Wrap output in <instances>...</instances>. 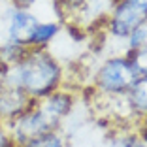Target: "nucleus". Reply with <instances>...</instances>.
Here are the masks:
<instances>
[{
    "label": "nucleus",
    "mask_w": 147,
    "mask_h": 147,
    "mask_svg": "<svg viewBox=\"0 0 147 147\" xmlns=\"http://www.w3.org/2000/svg\"><path fill=\"white\" fill-rule=\"evenodd\" d=\"M126 96H128V102L134 109V113L140 117V121L143 117H147V74H143L136 79V83L132 85V89L128 91Z\"/></svg>",
    "instance_id": "nucleus-7"
},
{
    "label": "nucleus",
    "mask_w": 147,
    "mask_h": 147,
    "mask_svg": "<svg viewBox=\"0 0 147 147\" xmlns=\"http://www.w3.org/2000/svg\"><path fill=\"white\" fill-rule=\"evenodd\" d=\"M2 43H4V38H2V26H0V47H2Z\"/></svg>",
    "instance_id": "nucleus-16"
},
{
    "label": "nucleus",
    "mask_w": 147,
    "mask_h": 147,
    "mask_svg": "<svg viewBox=\"0 0 147 147\" xmlns=\"http://www.w3.org/2000/svg\"><path fill=\"white\" fill-rule=\"evenodd\" d=\"M142 45H147V21H143L126 38V49H136V47H142Z\"/></svg>",
    "instance_id": "nucleus-10"
},
{
    "label": "nucleus",
    "mask_w": 147,
    "mask_h": 147,
    "mask_svg": "<svg viewBox=\"0 0 147 147\" xmlns=\"http://www.w3.org/2000/svg\"><path fill=\"white\" fill-rule=\"evenodd\" d=\"M64 23L61 21H38L28 42V49H49L51 43L59 38Z\"/></svg>",
    "instance_id": "nucleus-5"
},
{
    "label": "nucleus",
    "mask_w": 147,
    "mask_h": 147,
    "mask_svg": "<svg viewBox=\"0 0 147 147\" xmlns=\"http://www.w3.org/2000/svg\"><path fill=\"white\" fill-rule=\"evenodd\" d=\"M140 74L130 62L126 53H115L106 57L92 74V91L98 96L128 94Z\"/></svg>",
    "instance_id": "nucleus-3"
},
{
    "label": "nucleus",
    "mask_w": 147,
    "mask_h": 147,
    "mask_svg": "<svg viewBox=\"0 0 147 147\" xmlns=\"http://www.w3.org/2000/svg\"><path fill=\"white\" fill-rule=\"evenodd\" d=\"M4 70H6V66L0 62V91L4 89Z\"/></svg>",
    "instance_id": "nucleus-15"
},
{
    "label": "nucleus",
    "mask_w": 147,
    "mask_h": 147,
    "mask_svg": "<svg viewBox=\"0 0 147 147\" xmlns=\"http://www.w3.org/2000/svg\"><path fill=\"white\" fill-rule=\"evenodd\" d=\"M74 106H76V92L64 87L53 91L47 96L30 100L28 108L17 119L6 125L13 143L21 145L49 132L61 130L62 123L72 113Z\"/></svg>",
    "instance_id": "nucleus-2"
},
{
    "label": "nucleus",
    "mask_w": 147,
    "mask_h": 147,
    "mask_svg": "<svg viewBox=\"0 0 147 147\" xmlns=\"http://www.w3.org/2000/svg\"><path fill=\"white\" fill-rule=\"evenodd\" d=\"M2 2H6V0H0V4H2Z\"/></svg>",
    "instance_id": "nucleus-17"
},
{
    "label": "nucleus",
    "mask_w": 147,
    "mask_h": 147,
    "mask_svg": "<svg viewBox=\"0 0 147 147\" xmlns=\"http://www.w3.org/2000/svg\"><path fill=\"white\" fill-rule=\"evenodd\" d=\"M125 53L140 76L147 74V45H142V47H136V49H126Z\"/></svg>",
    "instance_id": "nucleus-9"
},
{
    "label": "nucleus",
    "mask_w": 147,
    "mask_h": 147,
    "mask_svg": "<svg viewBox=\"0 0 147 147\" xmlns=\"http://www.w3.org/2000/svg\"><path fill=\"white\" fill-rule=\"evenodd\" d=\"M30 100L26 94H23L17 89L4 87L0 91V123L9 125L13 119H17L30 104Z\"/></svg>",
    "instance_id": "nucleus-4"
},
{
    "label": "nucleus",
    "mask_w": 147,
    "mask_h": 147,
    "mask_svg": "<svg viewBox=\"0 0 147 147\" xmlns=\"http://www.w3.org/2000/svg\"><path fill=\"white\" fill-rule=\"evenodd\" d=\"M64 66L51 49H26L19 61L6 66L4 87L36 100L64 87Z\"/></svg>",
    "instance_id": "nucleus-1"
},
{
    "label": "nucleus",
    "mask_w": 147,
    "mask_h": 147,
    "mask_svg": "<svg viewBox=\"0 0 147 147\" xmlns=\"http://www.w3.org/2000/svg\"><path fill=\"white\" fill-rule=\"evenodd\" d=\"M17 147H66V140L61 134V130H57V132H49L45 136L34 138L26 143H21Z\"/></svg>",
    "instance_id": "nucleus-8"
},
{
    "label": "nucleus",
    "mask_w": 147,
    "mask_h": 147,
    "mask_svg": "<svg viewBox=\"0 0 147 147\" xmlns=\"http://www.w3.org/2000/svg\"><path fill=\"white\" fill-rule=\"evenodd\" d=\"M0 147H17L8 132V126L2 125V123H0Z\"/></svg>",
    "instance_id": "nucleus-11"
},
{
    "label": "nucleus",
    "mask_w": 147,
    "mask_h": 147,
    "mask_svg": "<svg viewBox=\"0 0 147 147\" xmlns=\"http://www.w3.org/2000/svg\"><path fill=\"white\" fill-rule=\"evenodd\" d=\"M138 128H140V130H142V132H143V134L147 136V117H143L142 121L138 123Z\"/></svg>",
    "instance_id": "nucleus-14"
},
{
    "label": "nucleus",
    "mask_w": 147,
    "mask_h": 147,
    "mask_svg": "<svg viewBox=\"0 0 147 147\" xmlns=\"http://www.w3.org/2000/svg\"><path fill=\"white\" fill-rule=\"evenodd\" d=\"M132 4H136L138 8H142L143 11H147V0H130Z\"/></svg>",
    "instance_id": "nucleus-13"
},
{
    "label": "nucleus",
    "mask_w": 147,
    "mask_h": 147,
    "mask_svg": "<svg viewBox=\"0 0 147 147\" xmlns=\"http://www.w3.org/2000/svg\"><path fill=\"white\" fill-rule=\"evenodd\" d=\"M11 6H17V8H30L36 0H8Z\"/></svg>",
    "instance_id": "nucleus-12"
},
{
    "label": "nucleus",
    "mask_w": 147,
    "mask_h": 147,
    "mask_svg": "<svg viewBox=\"0 0 147 147\" xmlns=\"http://www.w3.org/2000/svg\"><path fill=\"white\" fill-rule=\"evenodd\" d=\"M109 147H147V136L138 128V125L111 128Z\"/></svg>",
    "instance_id": "nucleus-6"
}]
</instances>
